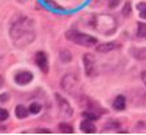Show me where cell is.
Returning a JSON list of instances; mask_svg holds the SVG:
<instances>
[{
    "instance_id": "cell-6",
    "label": "cell",
    "mask_w": 146,
    "mask_h": 135,
    "mask_svg": "<svg viewBox=\"0 0 146 135\" xmlns=\"http://www.w3.org/2000/svg\"><path fill=\"white\" fill-rule=\"evenodd\" d=\"M84 65H85V73L88 77H94L97 74L96 69V58L94 56L90 53L85 54L84 56Z\"/></svg>"
},
{
    "instance_id": "cell-4",
    "label": "cell",
    "mask_w": 146,
    "mask_h": 135,
    "mask_svg": "<svg viewBox=\"0 0 146 135\" xmlns=\"http://www.w3.org/2000/svg\"><path fill=\"white\" fill-rule=\"evenodd\" d=\"M54 98L57 101V105H58V111L61 114V117H72L73 114V109L72 106L69 105V102L65 99V98H62L60 94H54Z\"/></svg>"
},
{
    "instance_id": "cell-10",
    "label": "cell",
    "mask_w": 146,
    "mask_h": 135,
    "mask_svg": "<svg viewBox=\"0 0 146 135\" xmlns=\"http://www.w3.org/2000/svg\"><path fill=\"white\" fill-rule=\"evenodd\" d=\"M113 107L115 110H118V111H121V110H123V109L126 107V99H125V97L123 95L115 97L114 102H113Z\"/></svg>"
},
{
    "instance_id": "cell-27",
    "label": "cell",
    "mask_w": 146,
    "mask_h": 135,
    "mask_svg": "<svg viewBox=\"0 0 146 135\" xmlns=\"http://www.w3.org/2000/svg\"><path fill=\"white\" fill-rule=\"evenodd\" d=\"M19 1H20V3H23V1H24V0H19Z\"/></svg>"
},
{
    "instance_id": "cell-21",
    "label": "cell",
    "mask_w": 146,
    "mask_h": 135,
    "mask_svg": "<svg viewBox=\"0 0 146 135\" xmlns=\"http://www.w3.org/2000/svg\"><path fill=\"white\" fill-rule=\"evenodd\" d=\"M119 1H121V0H109V3H108L109 8H115L119 4Z\"/></svg>"
},
{
    "instance_id": "cell-11",
    "label": "cell",
    "mask_w": 146,
    "mask_h": 135,
    "mask_svg": "<svg viewBox=\"0 0 146 135\" xmlns=\"http://www.w3.org/2000/svg\"><path fill=\"white\" fill-rule=\"evenodd\" d=\"M114 48H115L114 43H106V44H100V45H97L96 50L100 52V53H108V52L113 50Z\"/></svg>"
},
{
    "instance_id": "cell-22",
    "label": "cell",
    "mask_w": 146,
    "mask_h": 135,
    "mask_svg": "<svg viewBox=\"0 0 146 135\" xmlns=\"http://www.w3.org/2000/svg\"><path fill=\"white\" fill-rule=\"evenodd\" d=\"M139 52H141L139 54H134L135 57H137V58H142V60H143V58H146V49H139Z\"/></svg>"
},
{
    "instance_id": "cell-13",
    "label": "cell",
    "mask_w": 146,
    "mask_h": 135,
    "mask_svg": "<svg viewBox=\"0 0 146 135\" xmlns=\"http://www.w3.org/2000/svg\"><path fill=\"white\" fill-rule=\"evenodd\" d=\"M137 36L139 39L146 40V24L145 23H138V31H137Z\"/></svg>"
},
{
    "instance_id": "cell-14",
    "label": "cell",
    "mask_w": 146,
    "mask_h": 135,
    "mask_svg": "<svg viewBox=\"0 0 146 135\" xmlns=\"http://www.w3.org/2000/svg\"><path fill=\"white\" fill-rule=\"evenodd\" d=\"M58 128H60V131L64 132V134H72L73 132V127L68 123H60L58 124Z\"/></svg>"
},
{
    "instance_id": "cell-7",
    "label": "cell",
    "mask_w": 146,
    "mask_h": 135,
    "mask_svg": "<svg viewBox=\"0 0 146 135\" xmlns=\"http://www.w3.org/2000/svg\"><path fill=\"white\" fill-rule=\"evenodd\" d=\"M35 61L37 64V66L41 69V72L44 73H48V57H46L45 52L42 50H38L35 56Z\"/></svg>"
},
{
    "instance_id": "cell-15",
    "label": "cell",
    "mask_w": 146,
    "mask_h": 135,
    "mask_svg": "<svg viewBox=\"0 0 146 135\" xmlns=\"http://www.w3.org/2000/svg\"><path fill=\"white\" fill-rule=\"evenodd\" d=\"M60 58H61L62 62H69L72 60V54H70L69 50H61L60 52Z\"/></svg>"
},
{
    "instance_id": "cell-8",
    "label": "cell",
    "mask_w": 146,
    "mask_h": 135,
    "mask_svg": "<svg viewBox=\"0 0 146 135\" xmlns=\"http://www.w3.org/2000/svg\"><path fill=\"white\" fill-rule=\"evenodd\" d=\"M32 80H33V76H32L31 72H19L15 76V81L19 85H27Z\"/></svg>"
},
{
    "instance_id": "cell-18",
    "label": "cell",
    "mask_w": 146,
    "mask_h": 135,
    "mask_svg": "<svg viewBox=\"0 0 146 135\" xmlns=\"http://www.w3.org/2000/svg\"><path fill=\"white\" fill-rule=\"evenodd\" d=\"M40 110H41V105L38 103H31V106H29V113H32V114H37V113H40Z\"/></svg>"
},
{
    "instance_id": "cell-19",
    "label": "cell",
    "mask_w": 146,
    "mask_h": 135,
    "mask_svg": "<svg viewBox=\"0 0 146 135\" xmlns=\"http://www.w3.org/2000/svg\"><path fill=\"white\" fill-rule=\"evenodd\" d=\"M8 118V111L5 109H0V122H3Z\"/></svg>"
},
{
    "instance_id": "cell-5",
    "label": "cell",
    "mask_w": 146,
    "mask_h": 135,
    "mask_svg": "<svg viewBox=\"0 0 146 135\" xmlns=\"http://www.w3.org/2000/svg\"><path fill=\"white\" fill-rule=\"evenodd\" d=\"M109 24H115L114 19L111 17V16H108V15H102L100 16L98 19H97V28L100 29V31H102L104 33H108V32H111L113 29H114L115 27H113V25H109Z\"/></svg>"
},
{
    "instance_id": "cell-2",
    "label": "cell",
    "mask_w": 146,
    "mask_h": 135,
    "mask_svg": "<svg viewBox=\"0 0 146 135\" xmlns=\"http://www.w3.org/2000/svg\"><path fill=\"white\" fill-rule=\"evenodd\" d=\"M66 39L73 41L74 44H78L81 46H93V45H96V43H97L96 37L85 35V33H81V32H77L74 29L66 32Z\"/></svg>"
},
{
    "instance_id": "cell-3",
    "label": "cell",
    "mask_w": 146,
    "mask_h": 135,
    "mask_svg": "<svg viewBox=\"0 0 146 135\" xmlns=\"http://www.w3.org/2000/svg\"><path fill=\"white\" fill-rule=\"evenodd\" d=\"M61 88L66 93H69L72 95H76L80 92V81L74 74H66L61 80Z\"/></svg>"
},
{
    "instance_id": "cell-1",
    "label": "cell",
    "mask_w": 146,
    "mask_h": 135,
    "mask_svg": "<svg viewBox=\"0 0 146 135\" xmlns=\"http://www.w3.org/2000/svg\"><path fill=\"white\" fill-rule=\"evenodd\" d=\"M11 37L15 45L24 46L31 44L35 39V29L31 19L28 17H17L12 23L11 27Z\"/></svg>"
},
{
    "instance_id": "cell-9",
    "label": "cell",
    "mask_w": 146,
    "mask_h": 135,
    "mask_svg": "<svg viewBox=\"0 0 146 135\" xmlns=\"http://www.w3.org/2000/svg\"><path fill=\"white\" fill-rule=\"evenodd\" d=\"M81 130L85 132V134H93V132H96V126L92 123V121L90 119H85L81 122L80 124Z\"/></svg>"
},
{
    "instance_id": "cell-23",
    "label": "cell",
    "mask_w": 146,
    "mask_h": 135,
    "mask_svg": "<svg viewBox=\"0 0 146 135\" xmlns=\"http://www.w3.org/2000/svg\"><path fill=\"white\" fill-rule=\"evenodd\" d=\"M36 132H41V134H50V130H46V128H38V130H36Z\"/></svg>"
},
{
    "instance_id": "cell-20",
    "label": "cell",
    "mask_w": 146,
    "mask_h": 135,
    "mask_svg": "<svg viewBox=\"0 0 146 135\" xmlns=\"http://www.w3.org/2000/svg\"><path fill=\"white\" fill-rule=\"evenodd\" d=\"M130 9H131V7H130V3H126L125 4V7H123V11H122V13L125 16H127L129 13H130Z\"/></svg>"
},
{
    "instance_id": "cell-12",
    "label": "cell",
    "mask_w": 146,
    "mask_h": 135,
    "mask_svg": "<svg viewBox=\"0 0 146 135\" xmlns=\"http://www.w3.org/2000/svg\"><path fill=\"white\" fill-rule=\"evenodd\" d=\"M15 113H16V117H17L19 119H23V118H25V117H27V114H28L27 109L24 107L23 105H17V106H16Z\"/></svg>"
},
{
    "instance_id": "cell-24",
    "label": "cell",
    "mask_w": 146,
    "mask_h": 135,
    "mask_svg": "<svg viewBox=\"0 0 146 135\" xmlns=\"http://www.w3.org/2000/svg\"><path fill=\"white\" fill-rule=\"evenodd\" d=\"M141 77H142V81H143V84H145V85H146V70H145V72H143V73H142V76H141Z\"/></svg>"
},
{
    "instance_id": "cell-16",
    "label": "cell",
    "mask_w": 146,
    "mask_h": 135,
    "mask_svg": "<svg viewBox=\"0 0 146 135\" xmlns=\"http://www.w3.org/2000/svg\"><path fill=\"white\" fill-rule=\"evenodd\" d=\"M82 115L86 118V119H90V121H96L100 118V114H97V113H93V111H85Z\"/></svg>"
},
{
    "instance_id": "cell-25",
    "label": "cell",
    "mask_w": 146,
    "mask_h": 135,
    "mask_svg": "<svg viewBox=\"0 0 146 135\" xmlns=\"http://www.w3.org/2000/svg\"><path fill=\"white\" fill-rule=\"evenodd\" d=\"M7 99H8V95H7V94H4V95L0 97V101H7Z\"/></svg>"
},
{
    "instance_id": "cell-26",
    "label": "cell",
    "mask_w": 146,
    "mask_h": 135,
    "mask_svg": "<svg viewBox=\"0 0 146 135\" xmlns=\"http://www.w3.org/2000/svg\"><path fill=\"white\" fill-rule=\"evenodd\" d=\"M1 86H3V78L0 77V88H1Z\"/></svg>"
},
{
    "instance_id": "cell-17",
    "label": "cell",
    "mask_w": 146,
    "mask_h": 135,
    "mask_svg": "<svg viewBox=\"0 0 146 135\" xmlns=\"http://www.w3.org/2000/svg\"><path fill=\"white\" fill-rule=\"evenodd\" d=\"M138 9H139V16H141V19H146V3H139Z\"/></svg>"
}]
</instances>
